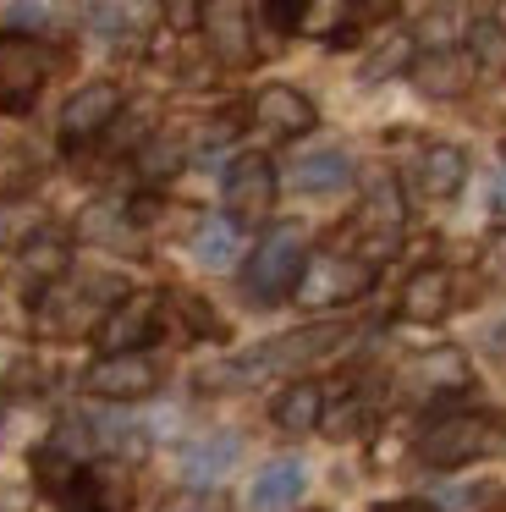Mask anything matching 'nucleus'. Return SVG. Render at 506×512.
<instances>
[{
  "mask_svg": "<svg viewBox=\"0 0 506 512\" xmlns=\"http://www.w3.org/2000/svg\"><path fill=\"white\" fill-rule=\"evenodd\" d=\"M88 23H94L99 39H121L127 23H138V12L132 6H88Z\"/></svg>",
  "mask_w": 506,
  "mask_h": 512,
  "instance_id": "obj_28",
  "label": "nucleus"
},
{
  "mask_svg": "<svg viewBox=\"0 0 506 512\" xmlns=\"http://www.w3.org/2000/svg\"><path fill=\"white\" fill-rule=\"evenodd\" d=\"M358 424H363V408H358V402H347V408H336V413H330V419H325V430H330V435H336V441H341V435H352V430H358Z\"/></svg>",
  "mask_w": 506,
  "mask_h": 512,
  "instance_id": "obj_30",
  "label": "nucleus"
},
{
  "mask_svg": "<svg viewBox=\"0 0 506 512\" xmlns=\"http://www.w3.org/2000/svg\"><path fill=\"white\" fill-rule=\"evenodd\" d=\"M237 452H242L237 435H204V441H193V446L182 452L187 485H215V479L226 474L231 463H237Z\"/></svg>",
  "mask_w": 506,
  "mask_h": 512,
  "instance_id": "obj_20",
  "label": "nucleus"
},
{
  "mask_svg": "<svg viewBox=\"0 0 506 512\" xmlns=\"http://www.w3.org/2000/svg\"><path fill=\"white\" fill-rule=\"evenodd\" d=\"M468 182V155L457 144H429L418 155V193L424 199H457Z\"/></svg>",
  "mask_w": 506,
  "mask_h": 512,
  "instance_id": "obj_17",
  "label": "nucleus"
},
{
  "mask_svg": "<svg viewBox=\"0 0 506 512\" xmlns=\"http://www.w3.org/2000/svg\"><path fill=\"white\" fill-rule=\"evenodd\" d=\"M220 193H226V210L231 221H259L264 210L275 204V166L264 155H237L226 166V182H220Z\"/></svg>",
  "mask_w": 506,
  "mask_h": 512,
  "instance_id": "obj_10",
  "label": "nucleus"
},
{
  "mask_svg": "<svg viewBox=\"0 0 506 512\" xmlns=\"http://www.w3.org/2000/svg\"><path fill=\"white\" fill-rule=\"evenodd\" d=\"M22 265H28L33 276L55 281V276L66 270V243H55V237H33V243L22 248Z\"/></svg>",
  "mask_w": 506,
  "mask_h": 512,
  "instance_id": "obj_25",
  "label": "nucleus"
},
{
  "mask_svg": "<svg viewBox=\"0 0 506 512\" xmlns=\"http://www.w3.org/2000/svg\"><path fill=\"white\" fill-rule=\"evenodd\" d=\"M347 325H303V331H286V336H270V342L259 347H242V353L220 358V364H209L204 386L220 391V386H259V380H286V375H303L308 364H319V358H330L341 342H347Z\"/></svg>",
  "mask_w": 506,
  "mask_h": 512,
  "instance_id": "obj_1",
  "label": "nucleus"
},
{
  "mask_svg": "<svg viewBox=\"0 0 506 512\" xmlns=\"http://www.w3.org/2000/svg\"><path fill=\"white\" fill-rule=\"evenodd\" d=\"M468 386H473V369L457 347H429V353H413L396 369V397L402 402H440Z\"/></svg>",
  "mask_w": 506,
  "mask_h": 512,
  "instance_id": "obj_7",
  "label": "nucleus"
},
{
  "mask_svg": "<svg viewBox=\"0 0 506 512\" xmlns=\"http://www.w3.org/2000/svg\"><path fill=\"white\" fill-rule=\"evenodd\" d=\"M116 303H121L116 281H99V276L88 287H50L44 292V309H39V325L50 336H61V342H72V336H88V325L99 331V320Z\"/></svg>",
  "mask_w": 506,
  "mask_h": 512,
  "instance_id": "obj_6",
  "label": "nucleus"
},
{
  "mask_svg": "<svg viewBox=\"0 0 506 512\" xmlns=\"http://www.w3.org/2000/svg\"><path fill=\"white\" fill-rule=\"evenodd\" d=\"M391 72H413V39H407V34H385V45L363 61V78H369V83L391 78Z\"/></svg>",
  "mask_w": 506,
  "mask_h": 512,
  "instance_id": "obj_24",
  "label": "nucleus"
},
{
  "mask_svg": "<svg viewBox=\"0 0 506 512\" xmlns=\"http://www.w3.org/2000/svg\"><path fill=\"white\" fill-rule=\"evenodd\" d=\"M253 122H259L270 138H303V133H314L319 111H314V100H308L303 89L270 83V89L253 94Z\"/></svg>",
  "mask_w": 506,
  "mask_h": 512,
  "instance_id": "obj_12",
  "label": "nucleus"
},
{
  "mask_svg": "<svg viewBox=\"0 0 506 512\" xmlns=\"http://www.w3.org/2000/svg\"><path fill=\"white\" fill-rule=\"evenodd\" d=\"M116 116H121V89H116V83H83V89L61 105L55 133H61L66 149H83V144H94Z\"/></svg>",
  "mask_w": 506,
  "mask_h": 512,
  "instance_id": "obj_9",
  "label": "nucleus"
},
{
  "mask_svg": "<svg viewBox=\"0 0 506 512\" xmlns=\"http://www.w3.org/2000/svg\"><path fill=\"white\" fill-rule=\"evenodd\" d=\"M374 512H435L429 501H380Z\"/></svg>",
  "mask_w": 506,
  "mask_h": 512,
  "instance_id": "obj_31",
  "label": "nucleus"
},
{
  "mask_svg": "<svg viewBox=\"0 0 506 512\" xmlns=\"http://www.w3.org/2000/svg\"><path fill=\"white\" fill-rule=\"evenodd\" d=\"M358 226H369V248H374V254H391L396 232H402V188H396L385 171H374V177H369Z\"/></svg>",
  "mask_w": 506,
  "mask_h": 512,
  "instance_id": "obj_14",
  "label": "nucleus"
},
{
  "mask_svg": "<svg viewBox=\"0 0 506 512\" xmlns=\"http://www.w3.org/2000/svg\"><path fill=\"white\" fill-rule=\"evenodd\" d=\"M154 320H160V298H154V292H132V298H121L116 309L99 320L94 342L105 347V353H143V342L154 336Z\"/></svg>",
  "mask_w": 506,
  "mask_h": 512,
  "instance_id": "obj_11",
  "label": "nucleus"
},
{
  "mask_svg": "<svg viewBox=\"0 0 506 512\" xmlns=\"http://www.w3.org/2000/svg\"><path fill=\"white\" fill-rule=\"evenodd\" d=\"M286 182H292L297 193H336L352 182V160L341 155V149H314V155H297L292 166H286Z\"/></svg>",
  "mask_w": 506,
  "mask_h": 512,
  "instance_id": "obj_18",
  "label": "nucleus"
},
{
  "mask_svg": "<svg viewBox=\"0 0 506 512\" xmlns=\"http://www.w3.org/2000/svg\"><path fill=\"white\" fill-rule=\"evenodd\" d=\"M418 463L424 468H462L479 457H506V419L495 413H446L418 435Z\"/></svg>",
  "mask_w": 506,
  "mask_h": 512,
  "instance_id": "obj_3",
  "label": "nucleus"
},
{
  "mask_svg": "<svg viewBox=\"0 0 506 512\" xmlns=\"http://www.w3.org/2000/svg\"><path fill=\"white\" fill-rule=\"evenodd\" d=\"M270 419L281 424L286 435L314 430V424H325V391H319L314 380H292V386H281V397L270 402Z\"/></svg>",
  "mask_w": 506,
  "mask_h": 512,
  "instance_id": "obj_19",
  "label": "nucleus"
},
{
  "mask_svg": "<svg viewBox=\"0 0 506 512\" xmlns=\"http://www.w3.org/2000/svg\"><path fill=\"white\" fill-rule=\"evenodd\" d=\"M303 270H308V226L303 221H281L253 243L248 265H242V292H248V303L270 309V303L292 298L297 281H303Z\"/></svg>",
  "mask_w": 506,
  "mask_h": 512,
  "instance_id": "obj_2",
  "label": "nucleus"
},
{
  "mask_svg": "<svg viewBox=\"0 0 506 512\" xmlns=\"http://www.w3.org/2000/svg\"><path fill=\"white\" fill-rule=\"evenodd\" d=\"M83 386L88 397H105V402H138L160 386V364L149 353H105L88 364Z\"/></svg>",
  "mask_w": 506,
  "mask_h": 512,
  "instance_id": "obj_8",
  "label": "nucleus"
},
{
  "mask_svg": "<svg viewBox=\"0 0 506 512\" xmlns=\"http://www.w3.org/2000/svg\"><path fill=\"white\" fill-rule=\"evenodd\" d=\"M495 210L506 215V171H501V177H495Z\"/></svg>",
  "mask_w": 506,
  "mask_h": 512,
  "instance_id": "obj_32",
  "label": "nucleus"
},
{
  "mask_svg": "<svg viewBox=\"0 0 506 512\" xmlns=\"http://www.w3.org/2000/svg\"><path fill=\"white\" fill-rule=\"evenodd\" d=\"M50 72H55V50L44 39L0 34V111H11V116L33 111Z\"/></svg>",
  "mask_w": 506,
  "mask_h": 512,
  "instance_id": "obj_4",
  "label": "nucleus"
},
{
  "mask_svg": "<svg viewBox=\"0 0 506 512\" xmlns=\"http://www.w3.org/2000/svg\"><path fill=\"white\" fill-rule=\"evenodd\" d=\"M451 303H457V292H451V270L424 265V270H413V276H407L396 314H402V320H413V325H440L451 314Z\"/></svg>",
  "mask_w": 506,
  "mask_h": 512,
  "instance_id": "obj_13",
  "label": "nucleus"
},
{
  "mask_svg": "<svg viewBox=\"0 0 506 512\" xmlns=\"http://www.w3.org/2000/svg\"><path fill=\"white\" fill-rule=\"evenodd\" d=\"M237 248H242V232L231 215H204V221L193 226V259L209 270H226L237 265Z\"/></svg>",
  "mask_w": 506,
  "mask_h": 512,
  "instance_id": "obj_21",
  "label": "nucleus"
},
{
  "mask_svg": "<svg viewBox=\"0 0 506 512\" xmlns=\"http://www.w3.org/2000/svg\"><path fill=\"white\" fill-rule=\"evenodd\" d=\"M6 23H11V34L33 39L44 23H55V6H28V0H17V6H6Z\"/></svg>",
  "mask_w": 506,
  "mask_h": 512,
  "instance_id": "obj_27",
  "label": "nucleus"
},
{
  "mask_svg": "<svg viewBox=\"0 0 506 512\" xmlns=\"http://www.w3.org/2000/svg\"><path fill=\"white\" fill-rule=\"evenodd\" d=\"M413 83L429 94V100H457V94H468L473 83V56L468 50H424V56L413 61Z\"/></svg>",
  "mask_w": 506,
  "mask_h": 512,
  "instance_id": "obj_15",
  "label": "nucleus"
},
{
  "mask_svg": "<svg viewBox=\"0 0 506 512\" xmlns=\"http://www.w3.org/2000/svg\"><path fill=\"white\" fill-rule=\"evenodd\" d=\"M468 56H473V67H484V72H506V28L495 23V17H473Z\"/></svg>",
  "mask_w": 506,
  "mask_h": 512,
  "instance_id": "obj_23",
  "label": "nucleus"
},
{
  "mask_svg": "<svg viewBox=\"0 0 506 512\" xmlns=\"http://www.w3.org/2000/svg\"><path fill=\"white\" fill-rule=\"evenodd\" d=\"M160 512H226V501L209 496V490H182V496H171Z\"/></svg>",
  "mask_w": 506,
  "mask_h": 512,
  "instance_id": "obj_29",
  "label": "nucleus"
},
{
  "mask_svg": "<svg viewBox=\"0 0 506 512\" xmlns=\"http://www.w3.org/2000/svg\"><path fill=\"white\" fill-rule=\"evenodd\" d=\"M198 23H209L204 34L215 39V56L220 61H248V28H242V6H204Z\"/></svg>",
  "mask_w": 506,
  "mask_h": 512,
  "instance_id": "obj_22",
  "label": "nucleus"
},
{
  "mask_svg": "<svg viewBox=\"0 0 506 512\" xmlns=\"http://www.w3.org/2000/svg\"><path fill=\"white\" fill-rule=\"evenodd\" d=\"M479 276L490 281V287H506V226L495 237H484L479 248Z\"/></svg>",
  "mask_w": 506,
  "mask_h": 512,
  "instance_id": "obj_26",
  "label": "nucleus"
},
{
  "mask_svg": "<svg viewBox=\"0 0 506 512\" xmlns=\"http://www.w3.org/2000/svg\"><path fill=\"white\" fill-rule=\"evenodd\" d=\"M308 490V468L297 463V457H275V463L259 468V479L248 485V507L253 512H286L297 507Z\"/></svg>",
  "mask_w": 506,
  "mask_h": 512,
  "instance_id": "obj_16",
  "label": "nucleus"
},
{
  "mask_svg": "<svg viewBox=\"0 0 506 512\" xmlns=\"http://www.w3.org/2000/svg\"><path fill=\"white\" fill-rule=\"evenodd\" d=\"M369 287H374L369 254H319V259H308L303 281H297V298L308 309H341V303H358Z\"/></svg>",
  "mask_w": 506,
  "mask_h": 512,
  "instance_id": "obj_5",
  "label": "nucleus"
},
{
  "mask_svg": "<svg viewBox=\"0 0 506 512\" xmlns=\"http://www.w3.org/2000/svg\"><path fill=\"white\" fill-rule=\"evenodd\" d=\"M490 347H495V353H506V325H495V331H490Z\"/></svg>",
  "mask_w": 506,
  "mask_h": 512,
  "instance_id": "obj_33",
  "label": "nucleus"
}]
</instances>
